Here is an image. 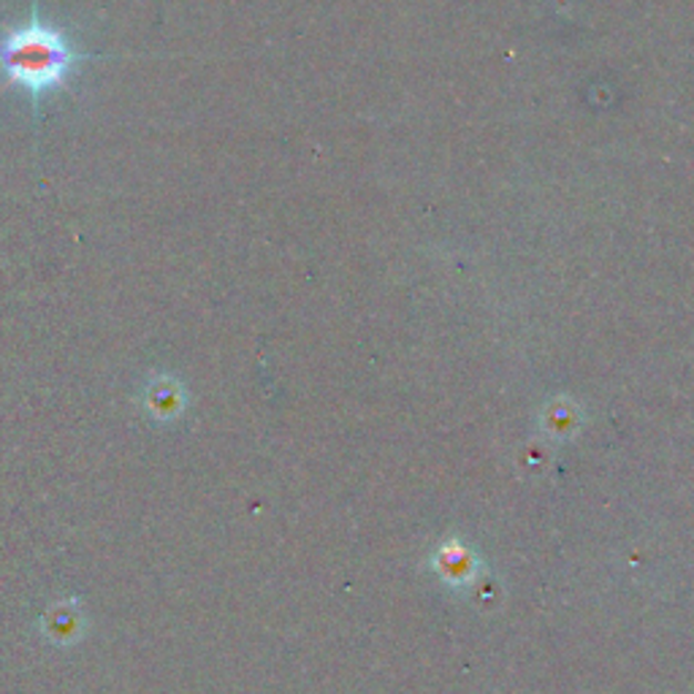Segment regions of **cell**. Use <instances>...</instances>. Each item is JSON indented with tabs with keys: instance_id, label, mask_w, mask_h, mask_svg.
I'll use <instances>...</instances> for the list:
<instances>
[{
	"instance_id": "6da1fadb",
	"label": "cell",
	"mask_w": 694,
	"mask_h": 694,
	"mask_svg": "<svg viewBox=\"0 0 694 694\" xmlns=\"http://www.w3.org/2000/svg\"><path fill=\"white\" fill-rule=\"evenodd\" d=\"M79 58L82 54L71 50L58 28L44 25L35 17V9L28 25L11 30L0 39V71L11 84H20L33 95L63 84Z\"/></svg>"
}]
</instances>
